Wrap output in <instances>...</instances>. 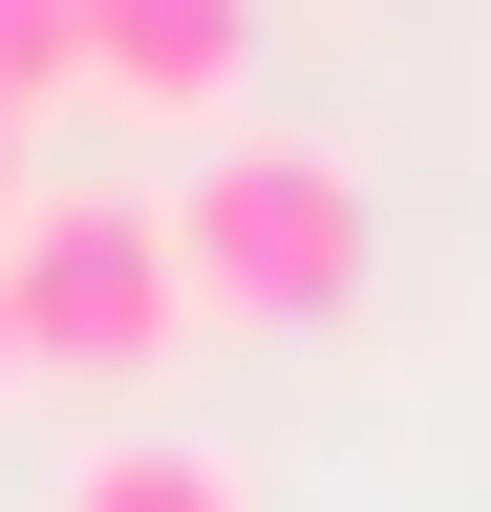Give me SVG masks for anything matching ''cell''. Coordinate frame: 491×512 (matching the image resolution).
I'll return each mask as SVG.
<instances>
[{"instance_id":"1","label":"cell","mask_w":491,"mask_h":512,"mask_svg":"<svg viewBox=\"0 0 491 512\" xmlns=\"http://www.w3.org/2000/svg\"><path fill=\"white\" fill-rule=\"evenodd\" d=\"M171 278L214 320H257V342H321L363 299V171L299 150V128H214L193 192H171Z\"/></svg>"},{"instance_id":"2","label":"cell","mask_w":491,"mask_h":512,"mask_svg":"<svg viewBox=\"0 0 491 512\" xmlns=\"http://www.w3.org/2000/svg\"><path fill=\"white\" fill-rule=\"evenodd\" d=\"M0 320H22L43 384H150L171 342H193L171 214H129V192H43V214H0Z\"/></svg>"},{"instance_id":"3","label":"cell","mask_w":491,"mask_h":512,"mask_svg":"<svg viewBox=\"0 0 491 512\" xmlns=\"http://www.w3.org/2000/svg\"><path fill=\"white\" fill-rule=\"evenodd\" d=\"M65 22H86V86L150 107V128L235 107V64H257V0H65Z\"/></svg>"},{"instance_id":"4","label":"cell","mask_w":491,"mask_h":512,"mask_svg":"<svg viewBox=\"0 0 491 512\" xmlns=\"http://www.w3.org/2000/svg\"><path fill=\"white\" fill-rule=\"evenodd\" d=\"M43 512H257V491H235L193 427H107V448H65V491H43Z\"/></svg>"},{"instance_id":"5","label":"cell","mask_w":491,"mask_h":512,"mask_svg":"<svg viewBox=\"0 0 491 512\" xmlns=\"http://www.w3.org/2000/svg\"><path fill=\"white\" fill-rule=\"evenodd\" d=\"M65 86H86V22H65V0H0V107H22V128H43V107H65Z\"/></svg>"},{"instance_id":"6","label":"cell","mask_w":491,"mask_h":512,"mask_svg":"<svg viewBox=\"0 0 491 512\" xmlns=\"http://www.w3.org/2000/svg\"><path fill=\"white\" fill-rule=\"evenodd\" d=\"M0 214H22V107H0Z\"/></svg>"},{"instance_id":"7","label":"cell","mask_w":491,"mask_h":512,"mask_svg":"<svg viewBox=\"0 0 491 512\" xmlns=\"http://www.w3.org/2000/svg\"><path fill=\"white\" fill-rule=\"evenodd\" d=\"M0 384H22V320H0Z\"/></svg>"}]
</instances>
